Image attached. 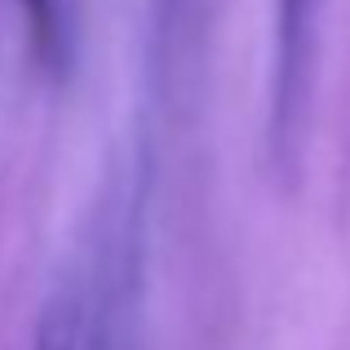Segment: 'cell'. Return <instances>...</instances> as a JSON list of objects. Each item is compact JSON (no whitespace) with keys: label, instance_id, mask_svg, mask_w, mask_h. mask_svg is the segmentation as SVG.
I'll return each instance as SVG.
<instances>
[{"label":"cell","instance_id":"2","mask_svg":"<svg viewBox=\"0 0 350 350\" xmlns=\"http://www.w3.org/2000/svg\"><path fill=\"white\" fill-rule=\"evenodd\" d=\"M23 9V23L27 36H31V53L44 71H67L71 67V31H67V18H62L58 0H18Z\"/></svg>","mask_w":350,"mask_h":350},{"label":"cell","instance_id":"3","mask_svg":"<svg viewBox=\"0 0 350 350\" xmlns=\"http://www.w3.org/2000/svg\"><path fill=\"white\" fill-rule=\"evenodd\" d=\"M31 350H85V301L71 284H58L44 301Z\"/></svg>","mask_w":350,"mask_h":350},{"label":"cell","instance_id":"1","mask_svg":"<svg viewBox=\"0 0 350 350\" xmlns=\"http://www.w3.org/2000/svg\"><path fill=\"white\" fill-rule=\"evenodd\" d=\"M315 44H319V0H275V58H271V142L275 169L293 173L301 160L310 89H315Z\"/></svg>","mask_w":350,"mask_h":350}]
</instances>
